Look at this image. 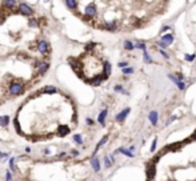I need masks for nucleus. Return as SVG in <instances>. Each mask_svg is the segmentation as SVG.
I'll return each mask as SVG.
<instances>
[{"instance_id": "dca6fc26", "label": "nucleus", "mask_w": 196, "mask_h": 181, "mask_svg": "<svg viewBox=\"0 0 196 181\" xmlns=\"http://www.w3.org/2000/svg\"><path fill=\"white\" fill-rule=\"evenodd\" d=\"M148 119H149V123L155 127V125L158 124V112H156V111H152L148 115Z\"/></svg>"}, {"instance_id": "a878e982", "label": "nucleus", "mask_w": 196, "mask_h": 181, "mask_svg": "<svg viewBox=\"0 0 196 181\" xmlns=\"http://www.w3.org/2000/svg\"><path fill=\"white\" fill-rule=\"evenodd\" d=\"M121 71H123V75H132V73H133L132 67H126V68H123Z\"/></svg>"}, {"instance_id": "a19ab883", "label": "nucleus", "mask_w": 196, "mask_h": 181, "mask_svg": "<svg viewBox=\"0 0 196 181\" xmlns=\"http://www.w3.org/2000/svg\"><path fill=\"white\" fill-rule=\"evenodd\" d=\"M10 156V153H1L0 152V159H6V157Z\"/></svg>"}, {"instance_id": "4c0bfd02", "label": "nucleus", "mask_w": 196, "mask_h": 181, "mask_svg": "<svg viewBox=\"0 0 196 181\" xmlns=\"http://www.w3.org/2000/svg\"><path fill=\"white\" fill-rule=\"evenodd\" d=\"M86 124L88 125V127H91V125H93V120L89 119V117H87V119H86Z\"/></svg>"}, {"instance_id": "9b49d317", "label": "nucleus", "mask_w": 196, "mask_h": 181, "mask_svg": "<svg viewBox=\"0 0 196 181\" xmlns=\"http://www.w3.org/2000/svg\"><path fill=\"white\" fill-rule=\"evenodd\" d=\"M160 41L163 44H164V45H169V44L172 43V41H174V35L172 33H167V35H163V38L160 39Z\"/></svg>"}, {"instance_id": "c756f323", "label": "nucleus", "mask_w": 196, "mask_h": 181, "mask_svg": "<svg viewBox=\"0 0 196 181\" xmlns=\"http://www.w3.org/2000/svg\"><path fill=\"white\" fill-rule=\"evenodd\" d=\"M184 59H186L187 61H193V60L196 59V55H195V53H192V55H186Z\"/></svg>"}, {"instance_id": "aec40b11", "label": "nucleus", "mask_w": 196, "mask_h": 181, "mask_svg": "<svg viewBox=\"0 0 196 181\" xmlns=\"http://www.w3.org/2000/svg\"><path fill=\"white\" fill-rule=\"evenodd\" d=\"M123 48H124L126 51H133V49L136 48V45H135V44H133L131 40H126V41L123 43Z\"/></svg>"}, {"instance_id": "4be33fe9", "label": "nucleus", "mask_w": 196, "mask_h": 181, "mask_svg": "<svg viewBox=\"0 0 196 181\" xmlns=\"http://www.w3.org/2000/svg\"><path fill=\"white\" fill-rule=\"evenodd\" d=\"M117 152L123 153L124 156H127V157H133V153L131 152L130 149H126V148H119V149H117Z\"/></svg>"}, {"instance_id": "ddd939ff", "label": "nucleus", "mask_w": 196, "mask_h": 181, "mask_svg": "<svg viewBox=\"0 0 196 181\" xmlns=\"http://www.w3.org/2000/svg\"><path fill=\"white\" fill-rule=\"evenodd\" d=\"M71 132V129L67 127V125H60L59 128H57V134L59 136H61V137H64V136H67V134Z\"/></svg>"}, {"instance_id": "412c9836", "label": "nucleus", "mask_w": 196, "mask_h": 181, "mask_svg": "<svg viewBox=\"0 0 196 181\" xmlns=\"http://www.w3.org/2000/svg\"><path fill=\"white\" fill-rule=\"evenodd\" d=\"M91 165H92V168H93V171H95V172L100 171V161H99V159L93 157V159L91 160Z\"/></svg>"}, {"instance_id": "f257e3e1", "label": "nucleus", "mask_w": 196, "mask_h": 181, "mask_svg": "<svg viewBox=\"0 0 196 181\" xmlns=\"http://www.w3.org/2000/svg\"><path fill=\"white\" fill-rule=\"evenodd\" d=\"M24 90H25L24 83H22V81H19V80H13L12 83L8 85V93H10L11 96H20V95L24 93Z\"/></svg>"}, {"instance_id": "39448f33", "label": "nucleus", "mask_w": 196, "mask_h": 181, "mask_svg": "<svg viewBox=\"0 0 196 181\" xmlns=\"http://www.w3.org/2000/svg\"><path fill=\"white\" fill-rule=\"evenodd\" d=\"M19 0H3L1 1V4H3V7L6 8V10H13V8H17V6H19Z\"/></svg>"}, {"instance_id": "20e7f679", "label": "nucleus", "mask_w": 196, "mask_h": 181, "mask_svg": "<svg viewBox=\"0 0 196 181\" xmlns=\"http://www.w3.org/2000/svg\"><path fill=\"white\" fill-rule=\"evenodd\" d=\"M84 15H86L87 17H89V19L95 17V16L98 15V8H96V4L95 3H89L88 6L86 7V10H84Z\"/></svg>"}, {"instance_id": "0eeeda50", "label": "nucleus", "mask_w": 196, "mask_h": 181, "mask_svg": "<svg viewBox=\"0 0 196 181\" xmlns=\"http://www.w3.org/2000/svg\"><path fill=\"white\" fill-rule=\"evenodd\" d=\"M38 67V73H39V76H41V75H44L45 72L50 69V63L48 61H43V63H40L39 65H36Z\"/></svg>"}, {"instance_id": "2eb2a0df", "label": "nucleus", "mask_w": 196, "mask_h": 181, "mask_svg": "<svg viewBox=\"0 0 196 181\" xmlns=\"http://www.w3.org/2000/svg\"><path fill=\"white\" fill-rule=\"evenodd\" d=\"M103 28L107 29V31L114 32V31H116L117 24H116L115 22H108V23H104V24H103Z\"/></svg>"}, {"instance_id": "f3484780", "label": "nucleus", "mask_w": 196, "mask_h": 181, "mask_svg": "<svg viewBox=\"0 0 196 181\" xmlns=\"http://www.w3.org/2000/svg\"><path fill=\"white\" fill-rule=\"evenodd\" d=\"M103 75L105 76V79H108V76L111 75V64L108 61H104L103 64Z\"/></svg>"}, {"instance_id": "a18cd8bd", "label": "nucleus", "mask_w": 196, "mask_h": 181, "mask_svg": "<svg viewBox=\"0 0 196 181\" xmlns=\"http://www.w3.org/2000/svg\"><path fill=\"white\" fill-rule=\"evenodd\" d=\"M169 29V27L168 25H165V27H163V29H161V32H165V31H168Z\"/></svg>"}, {"instance_id": "c85d7f7f", "label": "nucleus", "mask_w": 196, "mask_h": 181, "mask_svg": "<svg viewBox=\"0 0 196 181\" xmlns=\"http://www.w3.org/2000/svg\"><path fill=\"white\" fill-rule=\"evenodd\" d=\"M13 124H15L16 132H17V133H22V128H20V124H19V121H17V119L13 120Z\"/></svg>"}, {"instance_id": "cd10ccee", "label": "nucleus", "mask_w": 196, "mask_h": 181, "mask_svg": "<svg viewBox=\"0 0 196 181\" xmlns=\"http://www.w3.org/2000/svg\"><path fill=\"white\" fill-rule=\"evenodd\" d=\"M112 164H114V162H112V160H111L108 156H105L104 157V165H105V168H110Z\"/></svg>"}, {"instance_id": "f8f14e48", "label": "nucleus", "mask_w": 196, "mask_h": 181, "mask_svg": "<svg viewBox=\"0 0 196 181\" xmlns=\"http://www.w3.org/2000/svg\"><path fill=\"white\" fill-rule=\"evenodd\" d=\"M107 115H108V109H103L98 116V123L100 125H103V127L105 125V117H107Z\"/></svg>"}, {"instance_id": "8fccbe9b", "label": "nucleus", "mask_w": 196, "mask_h": 181, "mask_svg": "<svg viewBox=\"0 0 196 181\" xmlns=\"http://www.w3.org/2000/svg\"><path fill=\"white\" fill-rule=\"evenodd\" d=\"M44 1H48V0H44Z\"/></svg>"}, {"instance_id": "58836bf2", "label": "nucleus", "mask_w": 196, "mask_h": 181, "mask_svg": "<svg viewBox=\"0 0 196 181\" xmlns=\"http://www.w3.org/2000/svg\"><path fill=\"white\" fill-rule=\"evenodd\" d=\"M92 48H95V43H89L88 45L86 47V49H87V51H89V49H92Z\"/></svg>"}, {"instance_id": "09e8293b", "label": "nucleus", "mask_w": 196, "mask_h": 181, "mask_svg": "<svg viewBox=\"0 0 196 181\" xmlns=\"http://www.w3.org/2000/svg\"><path fill=\"white\" fill-rule=\"evenodd\" d=\"M192 139H195V140H196V132H195V133H193V136H192Z\"/></svg>"}, {"instance_id": "6e6552de", "label": "nucleus", "mask_w": 196, "mask_h": 181, "mask_svg": "<svg viewBox=\"0 0 196 181\" xmlns=\"http://www.w3.org/2000/svg\"><path fill=\"white\" fill-rule=\"evenodd\" d=\"M130 112H131V108H126V109H123L120 113H117V115H116V117H115V119H116V121L123 123L124 120H126V117H127V116L130 115Z\"/></svg>"}, {"instance_id": "c9c22d12", "label": "nucleus", "mask_w": 196, "mask_h": 181, "mask_svg": "<svg viewBox=\"0 0 196 181\" xmlns=\"http://www.w3.org/2000/svg\"><path fill=\"white\" fill-rule=\"evenodd\" d=\"M117 65H119V68L123 69V68H126V67L128 65V63H127V61H120L119 64H117Z\"/></svg>"}, {"instance_id": "49530a36", "label": "nucleus", "mask_w": 196, "mask_h": 181, "mask_svg": "<svg viewBox=\"0 0 196 181\" xmlns=\"http://www.w3.org/2000/svg\"><path fill=\"white\" fill-rule=\"evenodd\" d=\"M25 152H27V153H31V148L27 147V148H25Z\"/></svg>"}, {"instance_id": "393cba45", "label": "nucleus", "mask_w": 196, "mask_h": 181, "mask_svg": "<svg viewBox=\"0 0 196 181\" xmlns=\"http://www.w3.org/2000/svg\"><path fill=\"white\" fill-rule=\"evenodd\" d=\"M181 147V143H176V144H171V145H168L165 149H172V150H179Z\"/></svg>"}, {"instance_id": "79ce46f5", "label": "nucleus", "mask_w": 196, "mask_h": 181, "mask_svg": "<svg viewBox=\"0 0 196 181\" xmlns=\"http://www.w3.org/2000/svg\"><path fill=\"white\" fill-rule=\"evenodd\" d=\"M71 153H72V156H79V150H75V149H73Z\"/></svg>"}, {"instance_id": "ea45409f", "label": "nucleus", "mask_w": 196, "mask_h": 181, "mask_svg": "<svg viewBox=\"0 0 196 181\" xmlns=\"http://www.w3.org/2000/svg\"><path fill=\"white\" fill-rule=\"evenodd\" d=\"M175 120H176V116H171V117H169V120L167 121V125H168V124H171V123H172V121H175Z\"/></svg>"}, {"instance_id": "a211bd4d", "label": "nucleus", "mask_w": 196, "mask_h": 181, "mask_svg": "<svg viewBox=\"0 0 196 181\" xmlns=\"http://www.w3.org/2000/svg\"><path fill=\"white\" fill-rule=\"evenodd\" d=\"M107 141H108V134H105L104 137H103V139H101V140H100V141H99V143H98V145H96L95 150H93V156H95L96 153H98V150H99V149H100V148H101V147H103V145H104V144H105V143H107Z\"/></svg>"}, {"instance_id": "473e14b6", "label": "nucleus", "mask_w": 196, "mask_h": 181, "mask_svg": "<svg viewBox=\"0 0 196 181\" xmlns=\"http://www.w3.org/2000/svg\"><path fill=\"white\" fill-rule=\"evenodd\" d=\"M12 180V173H11V171H7L6 173V181H11Z\"/></svg>"}, {"instance_id": "7ed1b4c3", "label": "nucleus", "mask_w": 196, "mask_h": 181, "mask_svg": "<svg viewBox=\"0 0 196 181\" xmlns=\"http://www.w3.org/2000/svg\"><path fill=\"white\" fill-rule=\"evenodd\" d=\"M38 51L41 53V55H47V53L51 52V45L47 40L41 39L40 41L38 43Z\"/></svg>"}, {"instance_id": "f704fd0d", "label": "nucleus", "mask_w": 196, "mask_h": 181, "mask_svg": "<svg viewBox=\"0 0 196 181\" xmlns=\"http://www.w3.org/2000/svg\"><path fill=\"white\" fill-rule=\"evenodd\" d=\"M156 144H158V140H153L152 141V145H151V152H155V149H156Z\"/></svg>"}, {"instance_id": "9d476101", "label": "nucleus", "mask_w": 196, "mask_h": 181, "mask_svg": "<svg viewBox=\"0 0 196 181\" xmlns=\"http://www.w3.org/2000/svg\"><path fill=\"white\" fill-rule=\"evenodd\" d=\"M64 4L70 11H76L77 10V0H64Z\"/></svg>"}, {"instance_id": "c03bdc74", "label": "nucleus", "mask_w": 196, "mask_h": 181, "mask_svg": "<svg viewBox=\"0 0 196 181\" xmlns=\"http://www.w3.org/2000/svg\"><path fill=\"white\" fill-rule=\"evenodd\" d=\"M44 155H45V156H48V155H51V150L48 149V148H47V149H44Z\"/></svg>"}, {"instance_id": "de8ad7c7", "label": "nucleus", "mask_w": 196, "mask_h": 181, "mask_svg": "<svg viewBox=\"0 0 196 181\" xmlns=\"http://www.w3.org/2000/svg\"><path fill=\"white\" fill-rule=\"evenodd\" d=\"M66 156V152H61V153H59V157H64Z\"/></svg>"}, {"instance_id": "4468645a", "label": "nucleus", "mask_w": 196, "mask_h": 181, "mask_svg": "<svg viewBox=\"0 0 196 181\" xmlns=\"http://www.w3.org/2000/svg\"><path fill=\"white\" fill-rule=\"evenodd\" d=\"M10 116L8 115H3V116H0V127L1 128H7L8 125H10Z\"/></svg>"}, {"instance_id": "423d86ee", "label": "nucleus", "mask_w": 196, "mask_h": 181, "mask_svg": "<svg viewBox=\"0 0 196 181\" xmlns=\"http://www.w3.org/2000/svg\"><path fill=\"white\" fill-rule=\"evenodd\" d=\"M155 172H156L155 164H149V165L147 166V181L153 180V177H155Z\"/></svg>"}, {"instance_id": "37998d69", "label": "nucleus", "mask_w": 196, "mask_h": 181, "mask_svg": "<svg viewBox=\"0 0 196 181\" xmlns=\"http://www.w3.org/2000/svg\"><path fill=\"white\" fill-rule=\"evenodd\" d=\"M177 79H179V80H180V81H183V79H184V76L183 75H181V73H177Z\"/></svg>"}, {"instance_id": "b1692460", "label": "nucleus", "mask_w": 196, "mask_h": 181, "mask_svg": "<svg viewBox=\"0 0 196 181\" xmlns=\"http://www.w3.org/2000/svg\"><path fill=\"white\" fill-rule=\"evenodd\" d=\"M114 90H115V92H117V93H124V95H127V90H124L123 85H120V84L115 85V87H114Z\"/></svg>"}, {"instance_id": "1a4fd4ad", "label": "nucleus", "mask_w": 196, "mask_h": 181, "mask_svg": "<svg viewBox=\"0 0 196 181\" xmlns=\"http://www.w3.org/2000/svg\"><path fill=\"white\" fill-rule=\"evenodd\" d=\"M40 93L41 95H55V93H57V89L54 85H45V87L40 90Z\"/></svg>"}, {"instance_id": "2f4dec72", "label": "nucleus", "mask_w": 196, "mask_h": 181, "mask_svg": "<svg viewBox=\"0 0 196 181\" xmlns=\"http://www.w3.org/2000/svg\"><path fill=\"white\" fill-rule=\"evenodd\" d=\"M176 85H177V88H179L180 90H184V88H186V83H183V81H180V80L176 83Z\"/></svg>"}, {"instance_id": "f03ea898", "label": "nucleus", "mask_w": 196, "mask_h": 181, "mask_svg": "<svg viewBox=\"0 0 196 181\" xmlns=\"http://www.w3.org/2000/svg\"><path fill=\"white\" fill-rule=\"evenodd\" d=\"M17 12L23 16H28L29 17V16H32L35 13V10L27 3H19V6H17Z\"/></svg>"}, {"instance_id": "72a5a7b5", "label": "nucleus", "mask_w": 196, "mask_h": 181, "mask_svg": "<svg viewBox=\"0 0 196 181\" xmlns=\"http://www.w3.org/2000/svg\"><path fill=\"white\" fill-rule=\"evenodd\" d=\"M136 48H139V49H142V51H146V44H144V43H137V44H136Z\"/></svg>"}, {"instance_id": "5701e85b", "label": "nucleus", "mask_w": 196, "mask_h": 181, "mask_svg": "<svg viewBox=\"0 0 196 181\" xmlns=\"http://www.w3.org/2000/svg\"><path fill=\"white\" fill-rule=\"evenodd\" d=\"M72 139H73V141H75L77 145H83V136H82V134L76 133V134H73V136H72Z\"/></svg>"}, {"instance_id": "6ab92c4d", "label": "nucleus", "mask_w": 196, "mask_h": 181, "mask_svg": "<svg viewBox=\"0 0 196 181\" xmlns=\"http://www.w3.org/2000/svg\"><path fill=\"white\" fill-rule=\"evenodd\" d=\"M28 27L29 28H39V27H40V23H39V20L35 19V17H29L28 19Z\"/></svg>"}, {"instance_id": "e433bc0d", "label": "nucleus", "mask_w": 196, "mask_h": 181, "mask_svg": "<svg viewBox=\"0 0 196 181\" xmlns=\"http://www.w3.org/2000/svg\"><path fill=\"white\" fill-rule=\"evenodd\" d=\"M160 55H161V56H163V57H164V59H169V55H168V53L167 52H164V51H163V49H160Z\"/></svg>"}, {"instance_id": "bb28decb", "label": "nucleus", "mask_w": 196, "mask_h": 181, "mask_svg": "<svg viewBox=\"0 0 196 181\" xmlns=\"http://www.w3.org/2000/svg\"><path fill=\"white\" fill-rule=\"evenodd\" d=\"M143 57H144V61H146V63H152V59L149 57V55H148L147 51H143Z\"/></svg>"}, {"instance_id": "7c9ffc66", "label": "nucleus", "mask_w": 196, "mask_h": 181, "mask_svg": "<svg viewBox=\"0 0 196 181\" xmlns=\"http://www.w3.org/2000/svg\"><path fill=\"white\" fill-rule=\"evenodd\" d=\"M8 162H10V168H11V171H15V157H11V159H10V161H8Z\"/></svg>"}]
</instances>
